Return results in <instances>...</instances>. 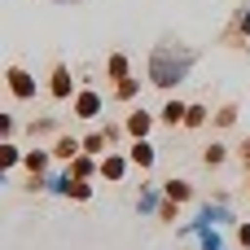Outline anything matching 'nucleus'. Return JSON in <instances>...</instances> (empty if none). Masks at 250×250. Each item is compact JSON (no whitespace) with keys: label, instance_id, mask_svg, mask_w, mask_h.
Segmentation results:
<instances>
[{"label":"nucleus","instance_id":"f257e3e1","mask_svg":"<svg viewBox=\"0 0 250 250\" xmlns=\"http://www.w3.org/2000/svg\"><path fill=\"white\" fill-rule=\"evenodd\" d=\"M189 53H171V48H158L154 53V62H149V75H154V83H180L185 79V70H189Z\"/></svg>","mask_w":250,"mask_h":250},{"label":"nucleus","instance_id":"f03ea898","mask_svg":"<svg viewBox=\"0 0 250 250\" xmlns=\"http://www.w3.org/2000/svg\"><path fill=\"white\" fill-rule=\"evenodd\" d=\"M9 79H13V92H18V97H26V92H31V83H26V75H22V70H13Z\"/></svg>","mask_w":250,"mask_h":250},{"label":"nucleus","instance_id":"7ed1b4c3","mask_svg":"<svg viewBox=\"0 0 250 250\" xmlns=\"http://www.w3.org/2000/svg\"><path fill=\"white\" fill-rule=\"evenodd\" d=\"M79 114H97V97H79Z\"/></svg>","mask_w":250,"mask_h":250},{"label":"nucleus","instance_id":"20e7f679","mask_svg":"<svg viewBox=\"0 0 250 250\" xmlns=\"http://www.w3.org/2000/svg\"><path fill=\"white\" fill-rule=\"evenodd\" d=\"M132 158H136V163H149L154 154H149V145H136V149H132Z\"/></svg>","mask_w":250,"mask_h":250}]
</instances>
